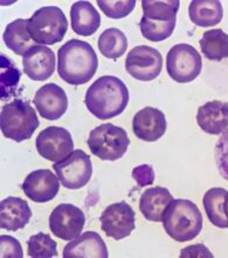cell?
I'll return each mask as SVG.
<instances>
[{"label": "cell", "instance_id": "cell-15", "mask_svg": "<svg viewBox=\"0 0 228 258\" xmlns=\"http://www.w3.org/2000/svg\"><path fill=\"white\" fill-rule=\"evenodd\" d=\"M55 54L47 46L35 45L25 53L24 73L33 81H45L55 71Z\"/></svg>", "mask_w": 228, "mask_h": 258}, {"label": "cell", "instance_id": "cell-35", "mask_svg": "<svg viewBox=\"0 0 228 258\" xmlns=\"http://www.w3.org/2000/svg\"><path fill=\"white\" fill-rule=\"evenodd\" d=\"M190 258V257H193V258H200V257H209L212 258L213 257V253L209 251V250L206 248L204 244H195V245H191V246H187V248H185L181 250L180 252V258Z\"/></svg>", "mask_w": 228, "mask_h": 258}, {"label": "cell", "instance_id": "cell-9", "mask_svg": "<svg viewBox=\"0 0 228 258\" xmlns=\"http://www.w3.org/2000/svg\"><path fill=\"white\" fill-rule=\"evenodd\" d=\"M162 68L163 56L155 48L143 45L128 53L126 70L136 80L152 81L159 77Z\"/></svg>", "mask_w": 228, "mask_h": 258}, {"label": "cell", "instance_id": "cell-20", "mask_svg": "<svg viewBox=\"0 0 228 258\" xmlns=\"http://www.w3.org/2000/svg\"><path fill=\"white\" fill-rule=\"evenodd\" d=\"M72 30L82 37H90L101 26V17L89 2H76L70 9Z\"/></svg>", "mask_w": 228, "mask_h": 258}, {"label": "cell", "instance_id": "cell-12", "mask_svg": "<svg viewBox=\"0 0 228 258\" xmlns=\"http://www.w3.org/2000/svg\"><path fill=\"white\" fill-rule=\"evenodd\" d=\"M99 221L102 230L115 241L128 237L135 230V211L126 202L110 204L103 210Z\"/></svg>", "mask_w": 228, "mask_h": 258}, {"label": "cell", "instance_id": "cell-17", "mask_svg": "<svg viewBox=\"0 0 228 258\" xmlns=\"http://www.w3.org/2000/svg\"><path fill=\"white\" fill-rule=\"evenodd\" d=\"M108 248L97 232L87 231L63 249L65 258H108Z\"/></svg>", "mask_w": 228, "mask_h": 258}, {"label": "cell", "instance_id": "cell-13", "mask_svg": "<svg viewBox=\"0 0 228 258\" xmlns=\"http://www.w3.org/2000/svg\"><path fill=\"white\" fill-rule=\"evenodd\" d=\"M33 103L41 117L55 121L65 115L67 112L68 98L62 87L56 84H47L38 89Z\"/></svg>", "mask_w": 228, "mask_h": 258}, {"label": "cell", "instance_id": "cell-32", "mask_svg": "<svg viewBox=\"0 0 228 258\" xmlns=\"http://www.w3.org/2000/svg\"><path fill=\"white\" fill-rule=\"evenodd\" d=\"M214 154L219 173L226 181H228V129L223 132L221 138L216 142Z\"/></svg>", "mask_w": 228, "mask_h": 258}, {"label": "cell", "instance_id": "cell-36", "mask_svg": "<svg viewBox=\"0 0 228 258\" xmlns=\"http://www.w3.org/2000/svg\"><path fill=\"white\" fill-rule=\"evenodd\" d=\"M223 210H225V214L228 218V191L225 196V203H223Z\"/></svg>", "mask_w": 228, "mask_h": 258}, {"label": "cell", "instance_id": "cell-34", "mask_svg": "<svg viewBox=\"0 0 228 258\" xmlns=\"http://www.w3.org/2000/svg\"><path fill=\"white\" fill-rule=\"evenodd\" d=\"M2 244V257H23V249L17 238L4 235L0 237Z\"/></svg>", "mask_w": 228, "mask_h": 258}, {"label": "cell", "instance_id": "cell-21", "mask_svg": "<svg viewBox=\"0 0 228 258\" xmlns=\"http://www.w3.org/2000/svg\"><path fill=\"white\" fill-rule=\"evenodd\" d=\"M173 201L169 189L163 187L149 188L142 194L140 210L148 221L162 222L166 208Z\"/></svg>", "mask_w": 228, "mask_h": 258}, {"label": "cell", "instance_id": "cell-7", "mask_svg": "<svg viewBox=\"0 0 228 258\" xmlns=\"http://www.w3.org/2000/svg\"><path fill=\"white\" fill-rule=\"evenodd\" d=\"M202 68L201 56L193 46L174 45L166 55V71L169 77L179 84L195 80Z\"/></svg>", "mask_w": 228, "mask_h": 258}, {"label": "cell", "instance_id": "cell-33", "mask_svg": "<svg viewBox=\"0 0 228 258\" xmlns=\"http://www.w3.org/2000/svg\"><path fill=\"white\" fill-rule=\"evenodd\" d=\"M133 177L137 182L138 187H147L155 181V171L150 164H141L133 169Z\"/></svg>", "mask_w": 228, "mask_h": 258}, {"label": "cell", "instance_id": "cell-23", "mask_svg": "<svg viewBox=\"0 0 228 258\" xmlns=\"http://www.w3.org/2000/svg\"><path fill=\"white\" fill-rule=\"evenodd\" d=\"M188 16L197 26H215L222 20V5L216 0H194L188 6Z\"/></svg>", "mask_w": 228, "mask_h": 258}, {"label": "cell", "instance_id": "cell-14", "mask_svg": "<svg viewBox=\"0 0 228 258\" xmlns=\"http://www.w3.org/2000/svg\"><path fill=\"white\" fill-rule=\"evenodd\" d=\"M21 187L30 200L37 203H46L58 195L60 182L58 175H54L49 169H39L28 174Z\"/></svg>", "mask_w": 228, "mask_h": 258}, {"label": "cell", "instance_id": "cell-25", "mask_svg": "<svg viewBox=\"0 0 228 258\" xmlns=\"http://www.w3.org/2000/svg\"><path fill=\"white\" fill-rule=\"evenodd\" d=\"M227 190L223 188H212L205 192L202 204L209 222L215 227L228 228V218L223 210L225 196Z\"/></svg>", "mask_w": 228, "mask_h": 258}, {"label": "cell", "instance_id": "cell-6", "mask_svg": "<svg viewBox=\"0 0 228 258\" xmlns=\"http://www.w3.org/2000/svg\"><path fill=\"white\" fill-rule=\"evenodd\" d=\"M129 145L130 139L126 129L112 123H103L94 128L88 138L91 154L103 161L120 160Z\"/></svg>", "mask_w": 228, "mask_h": 258}, {"label": "cell", "instance_id": "cell-30", "mask_svg": "<svg viewBox=\"0 0 228 258\" xmlns=\"http://www.w3.org/2000/svg\"><path fill=\"white\" fill-rule=\"evenodd\" d=\"M28 256L33 258H51L58 256V244L45 232L33 235L27 242Z\"/></svg>", "mask_w": 228, "mask_h": 258}, {"label": "cell", "instance_id": "cell-31", "mask_svg": "<svg viewBox=\"0 0 228 258\" xmlns=\"http://www.w3.org/2000/svg\"><path fill=\"white\" fill-rule=\"evenodd\" d=\"M97 5L106 17L111 18V19H122L133 12L135 6H136V2L135 0H130V2H110V0L103 2V0H98Z\"/></svg>", "mask_w": 228, "mask_h": 258}, {"label": "cell", "instance_id": "cell-11", "mask_svg": "<svg viewBox=\"0 0 228 258\" xmlns=\"http://www.w3.org/2000/svg\"><path fill=\"white\" fill-rule=\"evenodd\" d=\"M37 150L39 155L48 161L59 162L73 152L74 142L67 129L51 126L44 129L37 138Z\"/></svg>", "mask_w": 228, "mask_h": 258}, {"label": "cell", "instance_id": "cell-29", "mask_svg": "<svg viewBox=\"0 0 228 258\" xmlns=\"http://www.w3.org/2000/svg\"><path fill=\"white\" fill-rule=\"evenodd\" d=\"M176 23L177 19L167 21V23H158V21H152L142 17L140 21V28L145 39L150 41L159 42L166 40L172 35L174 28H176Z\"/></svg>", "mask_w": 228, "mask_h": 258}, {"label": "cell", "instance_id": "cell-27", "mask_svg": "<svg viewBox=\"0 0 228 258\" xmlns=\"http://www.w3.org/2000/svg\"><path fill=\"white\" fill-rule=\"evenodd\" d=\"M179 6L180 3L178 0H169V2L143 0L142 2L143 17L149 20L158 21V23H167V21L177 19Z\"/></svg>", "mask_w": 228, "mask_h": 258}, {"label": "cell", "instance_id": "cell-8", "mask_svg": "<svg viewBox=\"0 0 228 258\" xmlns=\"http://www.w3.org/2000/svg\"><path fill=\"white\" fill-rule=\"evenodd\" d=\"M60 182L67 189H81L88 184L92 175V163L87 153L75 149L65 159L53 164Z\"/></svg>", "mask_w": 228, "mask_h": 258}, {"label": "cell", "instance_id": "cell-22", "mask_svg": "<svg viewBox=\"0 0 228 258\" xmlns=\"http://www.w3.org/2000/svg\"><path fill=\"white\" fill-rule=\"evenodd\" d=\"M6 47L17 55H25L28 49L35 46V42L28 31V19H17L7 25L3 34Z\"/></svg>", "mask_w": 228, "mask_h": 258}, {"label": "cell", "instance_id": "cell-2", "mask_svg": "<svg viewBox=\"0 0 228 258\" xmlns=\"http://www.w3.org/2000/svg\"><path fill=\"white\" fill-rule=\"evenodd\" d=\"M97 67V55L88 42L72 39L59 49V77L67 84L73 86L87 84L95 75Z\"/></svg>", "mask_w": 228, "mask_h": 258}, {"label": "cell", "instance_id": "cell-5", "mask_svg": "<svg viewBox=\"0 0 228 258\" xmlns=\"http://www.w3.org/2000/svg\"><path fill=\"white\" fill-rule=\"evenodd\" d=\"M68 30V20L58 6H45L28 19V31L35 44L55 45L62 41Z\"/></svg>", "mask_w": 228, "mask_h": 258}, {"label": "cell", "instance_id": "cell-4", "mask_svg": "<svg viewBox=\"0 0 228 258\" xmlns=\"http://www.w3.org/2000/svg\"><path fill=\"white\" fill-rule=\"evenodd\" d=\"M39 126L37 113L28 101L17 99L3 106L0 129L6 139L23 142L31 139Z\"/></svg>", "mask_w": 228, "mask_h": 258}, {"label": "cell", "instance_id": "cell-28", "mask_svg": "<svg viewBox=\"0 0 228 258\" xmlns=\"http://www.w3.org/2000/svg\"><path fill=\"white\" fill-rule=\"evenodd\" d=\"M0 94L2 100H9L16 94V89L20 82L21 73L12 60L4 54L0 55Z\"/></svg>", "mask_w": 228, "mask_h": 258}, {"label": "cell", "instance_id": "cell-24", "mask_svg": "<svg viewBox=\"0 0 228 258\" xmlns=\"http://www.w3.org/2000/svg\"><path fill=\"white\" fill-rule=\"evenodd\" d=\"M200 47L206 59L221 61L228 58V34L221 28L206 31L200 39Z\"/></svg>", "mask_w": 228, "mask_h": 258}, {"label": "cell", "instance_id": "cell-19", "mask_svg": "<svg viewBox=\"0 0 228 258\" xmlns=\"http://www.w3.org/2000/svg\"><path fill=\"white\" fill-rule=\"evenodd\" d=\"M197 123L205 133L219 135L228 129V103L219 100L199 107Z\"/></svg>", "mask_w": 228, "mask_h": 258}, {"label": "cell", "instance_id": "cell-1", "mask_svg": "<svg viewBox=\"0 0 228 258\" xmlns=\"http://www.w3.org/2000/svg\"><path fill=\"white\" fill-rule=\"evenodd\" d=\"M84 103L98 120H109L126 110L129 103V91L121 79L104 75L88 88Z\"/></svg>", "mask_w": 228, "mask_h": 258}, {"label": "cell", "instance_id": "cell-3", "mask_svg": "<svg viewBox=\"0 0 228 258\" xmlns=\"http://www.w3.org/2000/svg\"><path fill=\"white\" fill-rule=\"evenodd\" d=\"M164 229L177 242L194 239L202 230V215L190 200H173L162 218Z\"/></svg>", "mask_w": 228, "mask_h": 258}, {"label": "cell", "instance_id": "cell-26", "mask_svg": "<svg viewBox=\"0 0 228 258\" xmlns=\"http://www.w3.org/2000/svg\"><path fill=\"white\" fill-rule=\"evenodd\" d=\"M128 39L119 28H108L98 38V49L103 56L116 60L126 53Z\"/></svg>", "mask_w": 228, "mask_h": 258}, {"label": "cell", "instance_id": "cell-10", "mask_svg": "<svg viewBox=\"0 0 228 258\" xmlns=\"http://www.w3.org/2000/svg\"><path fill=\"white\" fill-rule=\"evenodd\" d=\"M84 224L83 211L69 203L59 204L49 216V229L52 234L63 241H73L78 237Z\"/></svg>", "mask_w": 228, "mask_h": 258}, {"label": "cell", "instance_id": "cell-18", "mask_svg": "<svg viewBox=\"0 0 228 258\" xmlns=\"http://www.w3.org/2000/svg\"><path fill=\"white\" fill-rule=\"evenodd\" d=\"M32 217V210L20 197H7L0 202V227L7 231L24 229Z\"/></svg>", "mask_w": 228, "mask_h": 258}, {"label": "cell", "instance_id": "cell-16", "mask_svg": "<svg viewBox=\"0 0 228 258\" xmlns=\"http://www.w3.org/2000/svg\"><path fill=\"white\" fill-rule=\"evenodd\" d=\"M166 128L165 114L153 107H145L134 116V134L143 141H157L165 134Z\"/></svg>", "mask_w": 228, "mask_h": 258}]
</instances>
